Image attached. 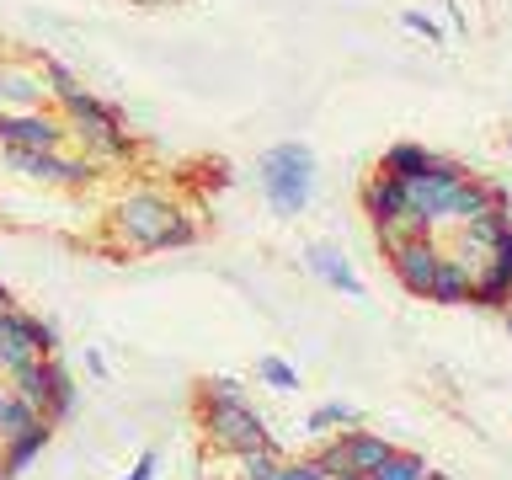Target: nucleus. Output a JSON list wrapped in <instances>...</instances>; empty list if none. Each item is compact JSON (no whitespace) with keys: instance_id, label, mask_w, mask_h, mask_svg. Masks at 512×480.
Returning <instances> with one entry per match:
<instances>
[{"instance_id":"f3484780","label":"nucleus","mask_w":512,"mask_h":480,"mask_svg":"<svg viewBox=\"0 0 512 480\" xmlns=\"http://www.w3.org/2000/svg\"><path fill=\"white\" fill-rule=\"evenodd\" d=\"M54 358H32V363H22V368H11L6 374V390L11 395H22V400H32V406H48V390H54Z\"/></svg>"},{"instance_id":"ddd939ff","label":"nucleus","mask_w":512,"mask_h":480,"mask_svg":"<svg viewBox=\"0 0 512 480\" xmlns=\"http://www.w3.org/2000/svg\"><path fill=\"white\" fill-rule=\"evenodd\" d=\"M43 96H48L43 75L16 70V64H0V112H38Z\"/></svg>"},{"instance_id":"cd10ccee","label":"nucleus","mask_w":512,"mask_h":480,"mask_svg":"<svg viewBox=\"0 0 512 480\" xmlns=\"http://www.w3.org/2000/svg\"><path fill=\"white\" fill-rule=\"evenodd\" d=\"M192 240H198V224H192L187 214H176V219H171V230L160 235V246H155V251H176V246H192Z\"/></svg>"},{"instance_id":"c85d7f7f","label":"nucleus","mask_w":512,"mask_h":480,"mask_svg":"<svg viewBox=\"0 0 512 480\" xmlns=\"http://www.w3.org/2000/svg\"><path fill=\"white\" fill-rule=\"evenodd\" d=\"M272 480H326V475H320V464H315V459H283Z\"/></svg>"},{"instance_id":"473e14b6","label":"nucleus","mask_w":512,"mask_h":480,"mask_svg":"<svg viewBox=\"0 0 512 480\" xmlns=\"http://www.w3.org/2000/svg\"><path fill=\"white\" fill-rule=\"evenodd\" d=\"M86 368H91V374H96V379H107V358H102V352H96V347L86 352Z\"/></svg>"},{"instance_id":"423d86ee","label":"nucleus","mask_w":512,"mask_h":480,"mask_svg":"<svg viewBox=\"0 0 512 480\" xmlns=\"http://www.w3.org/2000/svg\"><path fill=\"white\" fill-rule=\"evenodd\" d=\"M70 123L54 112H0V150H64Z\"/></svg>"},{"instance_id":"f8f14e48","label":"nucleus","mask_w":512,"mask_h":480,"mask_svg":"<svg viewBox=\"0 0 512 480\" xmlns=\"http://www.w3.org/2000/svg\"><path fill=\"white\" fill-rule=\"evenodd\" d=\"M470 294H475V267L464 256H443L427 283V299L432 304H470Z\"/></svg>"},{"instance_id":"4be33fe9","label":"nucleus","mask_w":512,"mask_h":480,"mask_svg":"<svg viewBox=\"0 0 512 480\" xmlns=\"http://www.w3.org/2000/svg\"><path fill=\"white\" fill-rule=\"evenodd\" d=\"M256 379H262L267 390H278V395H294L299 390V368L288 363V358H272V352H267V358H256Z\"/></svg>"},{"instance_id":"1a4fd4ad","label":"nucleus","mask_w":512,"mask_h":480,"mask_svg":"<svg viewBox=\"0 0 512 480\" xmlns=\"http://www.w3.org/2000/svg\"><path fill=\"white\" fill-rule=\"evenodd\" d=\"M454 187H459V182H443V176H416V182H406L411 214H422L427 230L454 224Z\"/></svg>"},{"instance_id":"7c9ffc66","label":"nucleus","mask_w":512,"mask_h":480,"mask_svg":"<svg viewBox=\"0 0 512 480\" xmlns=\"http://www.w3.org/2000/svg\"><path fill=\"white\" fill-rule=\"evenodd\" d=\"M400 22H406V27L416 32V38H427V43H443V27L432 22L427 11H406V16H400Z\"/></svg>"},{"instance_id":"4468645a","label":"nucleus","mask_w":512,"mask_h":480,"mask_svg":"<svg viewBox=\"0 0 512 480\" xmlns=\"http://www.w3.org/2000/svg\"><path fill=\"white\" fill-rule=\"evenodd\" d=\"M32 358H38V347H32V336H27V310L6 304V310H0V374H11V368H22Z\"/></svg>"},{"instance_id":"20e7f679","label":"nucleus","mask_w":512,"mask_h":480,"mask_svg":"<svg viewBox=\"0 0 512 480\" xmlns=\"http://www.w3.org/2000/svg\"><path fill=\"white\" fill-rule=\"evenodd\" d=\"M6 171L27 176L43 187H91L96 182V160L91 155H64V150H0Z\"/></svg>"},{"instance_id":"bb28decb","label":"nucleus","mask_w":512,"mask_h":480,"mask_svg":"<svg viewBox=\"0 0 512 480\" xmlns=\"http://www.w3.org/2000/svg\"><path fill=\"white\" fill-rule=\"evenodd\" d=\"M27 336H32V347H38V358H54V352H59V331L48 326V320L27 315Z\"/></svg>"},{"instance_id":"6e6552de","label":"nucleus","mask_w":512,"mask_h":480,"mask_svg":"<svg viewBox=\"0 0 512 480\" xmlns=\"http://www.w3.org/2000/svg\"><path fill=\"white\" fill-rule=\"evenodd\" d=\"M336 448H342V464L352 475H374L384 459L395 454V443L390 438H379V432H363V427H342V432H331Z\"/></svg>"},{"instance_id":"aec40b11","label":"nucleus","mask_w":512,"mask_h":480,"mask_svg":"<svg viewBox=\"0 0 512 480\" xmlns=\"http://www.w3.org/2000/svg\"><path fill=\"white\" fill-rule=\"evenodd\" d=\"M470 304H480V310H512V278H502L496 267H480Z\"/></svg>"},{"instance_id":"6ab92c4d","label":"nucleus","mask_w":512,"mask_h":480,"mask_svg":"<svg viewBox=\"0 0 512 480\" xmlns=\"http://www.w3.org/2000/svg\"><path fill=\"white\" fill-rule=\"evenodd\" d=\"M235 459V480H272L278 475V464H283V454H278V443H256V448H240V454H230Z\"/></svg>"},{"instance_id":"f704fd0d","label":"nucleus","mask_w":512,"mask_h":480,"mask_svg":"<svg viewBox=\"0 0 512 480\" xmlns=\"http://www.w3.org/2000/svg\"><path fill=\"white\" fill-rule=\"evenodd\" d=\"M0 480H11V475H6V464H0Z\"/></svg>"},{"instance_id":"b1692460","label":"nucleus","mask_w":512,"mask_h":480,"mask_svg":"<svg viewBox=\"0 0 512 480\" xmlns=\"http://www.w3.org/2000/svg\"><path fill=\"white\" fill-rule=\"evenodd\" d=\"M363 480H427V459L422 454H400L395 448V454L384 459L374 475H363Z\"/></svg>"},{"instance_id":"dca6fc26","label":"nucleus","mask_w":512,"mask_h":480,"mask_svg":"<svg viewBox=\"0 0 512 480\" xmlns=\"http://www.w3.org/2000/svg\"><path fill=\"white\" fill-rule=\"evenodd\" d=\"M48 438H54V422L43 416V422H32V427L22 432V438H6V443H0V464H6V475L32 470V459L48 448Z\"/></svg>"},{"instance_id":"c9c22d12","label":"nucleus","mask_w":512,"mask_h":480,"mask_svg":"<svg viewBox=\"0 0 512 480\" xmlns=\"http://www.w3.org/2000/svg\"><path fill=\"white\" fill-rule=\"evenodd\" d=\"M507 331H512V310H507Z\"/></svg>"},{"instance_id":"9b49d317","label":"nucleus","mask_w":512,"mask_h":480,"mask_svg":"<svg viewBox=\"0 0 512 480\" xmlns=\"http://www.w3.org/2000/svg\"><path fill=\"white\" fill-rule=\"evenodd\" d=\"M304 267L315 272L320 283H331V288H342L347 299H368V288H363V278L352 272V262L336 246H326V240H315L310 251H304Z\"/></svg>"},{"instance_id":"412c9836","label":"nucleus","mask_w":512,"mask_h":480,"mask_svg":"<svg viewBox=\"0 0 512 480\" xmlns=\"http://www.w3.org/2000/svg\"><path fill=\"white\" fill-rule=\"evenodd\" d=\"M32 422H43V411L32 406V400H22V395L6 390V400H0V443H6V438H22Z\"/></svg>"},{"instance_id":"f257e3e1","label":"nucleus","mask_w":512,"mask_h":480,"mask_svg":"<svg viewBox=\"0 0 512 480\" xmlns=\"http://www.w3.org/2000/svg\"><path fill=\"white\" fill-rule=\"evenodd\" d=\"M256 182H262V192H267V203H272L278 219L304 214L310 198H315V150L299 144V139L272 144V150L256 160Z\"/></svg>"},{"instance_id":"5701e85b","label":"nucleus","mask_w":512,"mask_h":480,"mask_svg":"<svg viewBox=\"0 0 512 480\" xmlns=\"http://www.w3.org/2000/svg\"><path fill=\"white\" fill-rule=\"evenodd\" d=\"M43 416L54 427H64L75 416V379L64 374V368H54V390H48V406H43Z\"/></svg>"},{"instance_id":"e433bc0d","label":"nucleus","mask_w":512,"mask_h":480,"mask_svg":"<svg viewBox=\"0 0 512 480\" xmlns=\"http://www.w3.org/2000/svg\"><path fill=\"white\" fill-rule=\"evenodd\" d=\"M0 379H6V374H0Z\"/></svg>"},{"instance_id":"f03ea898","label":"nucleus","mask_w":512,"mask_h":480,"mask_svg":"<svg viewBox=\"0 0 512 480\" xmlns=\"http://www.w3.org/2000/svg\"><path fill=\"white\" fill-rule=\"evenodd\" d=\"M59 107H64V123H70V134H75L80 144H86L91 155H112V160L134 155V134L123 128L118 107H107L102 96L75 91L70 102H59Z\"/></svg>"},{"instance_id":"0eeeda50","label":"nucleus","mask_w":512,"mask_h":480,"mask_svg":"<svg viewBox=\"0 0 512 480\" xmlns=\"http://www.w3.org/2000/svg\"><path fill=\"white\" fill-rule=\"evenodd\" d=\"M384 256H390V272L400 278V288L416 294V299H427V283H432V272H438V262H443L438 240L432 235H406V240H395Z\"/></svg>"},{"instance_id":"a211bd4d","label":"nucleus","mask_w":512,"mask_h":480,"mask_svg":"<svg viewBox=\"0 0 512 480\" xmlns=\"http://www.w3.org/2000/svg\"><path fill=\"white\" fill-rule=\"evenodd\" d=\"M342 427H358V406H352V400H320V406L304 416V432H310V438H331V432H342Z\"/></svg>"},{"instance_id":"a878e982","label":"nucleus","mask_w":512,"mask_h":480,"mask_svg":"<svg viewBox=\"0 0 512 480\" xmlns=\"http://www.w3.org/2000/svg\"><path fill=\"white\" fill-rule=\"evenodd\" d=\"M198 400H246V384L230 379V374H219V379H203L198 384Z\"/></svg>"},{"instance_id":"c756f323","label":"nucleus","mask_w":512,"mask_h":480,"mask_svg":"<svg viewBox=\"0 0 512 480\" xmlns=\"http://www.w3.org/2000/svg\"><path fill=\"white\" fill-rule=\"evenodd\" d=\"M486 267H496L502 278H512V230L496 235V246H491V256H486Z\"/></svg>"},{"instance_id":"2f4dec72","label":"nucleus","mask_w":512,"mask_h":480,"mask_svg":"<svg viewBox=\"0 0 512 480\" xmlns=\"http://www.w3.org/2000/svg\"><path fill=\"white\" fill-rule=\"evenodd\" d=\"M155 470H160V454H155V448H144V454L134 459V470H128L123 480H155Z\"/></svg>"},{"instance_id":"72a5a7b5","label":"nucleus","mask_w":512,"mask_h":480,"mask_svg":"<svg viewBox=\"0 0 512 480\" xmlns=\"http://www.w3.org/2000/svg\"><path fill=\"white\" fill-rule=\"evenodd\" d=\"M427 480H448V475H443V470H427Z\"/></svg>"},{"instance_id":"393cba45","label":"nucleus","mask_w":512,"mask_h":480,"mask_svg":"<svg viewBox=\"0 0 512 480\" xmlns=\"http://www.w3.org/2000/svg\"><path fill=\"white\" fill-rule=\"evenodd\" d=\"M43 86H48V96H54V102H70L75 91H86V86H80V75L64 70L59 59H43Z\"/></svg>"},{"instance_id":"9d476101","label":"nucleus","mask_w":512,"mask_h":480,"mask_svg":"<svg viewBox=\"0 0 512 480\" xmlns=\"http://www.w3.org/2000/svg\"><path fill=\"white\" fill-rule=\"evenodd\" d=\"M363 214L374 219V230H384V224H395L400 214H411V198H406V182H395V176L374 171L363 182Z\"/></svg>"},{"instance_id":"7ed1b4c3","label":"nucleus","mask_w":512,"mask_h":480,"mask_svg":"<svg viewBox=\"0 0 512 480\" xmlns=\"http://www.w3.org/2000/svg\"><path fill=\"white\" fill-rule=\"evenodd\" d=\"M198 427L208 448H219V454H240V448H256L272 438L251 400H198Z\"/></svg>"},{"instance_id":"2eb2a0df","label":"nucleus","mask_w":512,"mask_h":480,"mask_svg":"<svg viewBox=\"0 0 512 480\" xmlns=\"http://www.w3.org/2000/svg\"><path fill=\"white\" fill-rule=\"evenodd\" d=\"M507 214V187L496 182H480V176H464V182L454 187V224L475 219V214Z\"/></svg>"},{"instance_id":"39448f33","label":"nucleus","mask_w":512,"mask_h":480,"mask_svg":"<svg viewBox=\"0 0 512 480\" xmlns=\"http://www.w3.org/2000/svg\"><path fill=\"white\" fill-rule=\"evenodd\" d=\"M176 214H182V208H171V198H160V192H128V198L112 208V230H118L128 246L155 251Z\"/></svg>"}]
</instances>
